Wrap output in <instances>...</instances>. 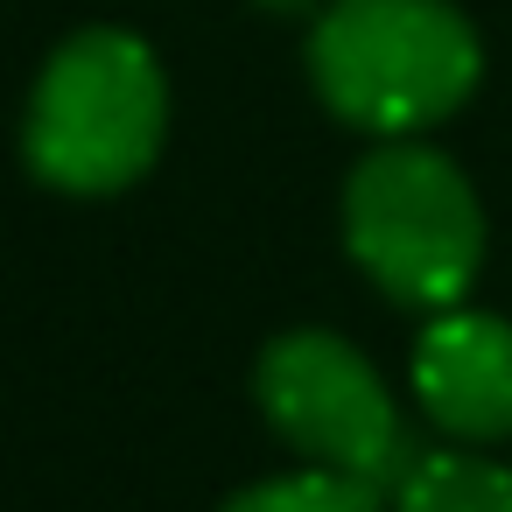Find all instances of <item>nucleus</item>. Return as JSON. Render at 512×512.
Instances as JSON below:
<instances>
[{
  "label": "nucleus",
  "mask_w": 512,
  "mask_h": 512,
  "mask_svg": "<svg viewBox=\"0 0 512 512\" xmlns=\"http://www.w3.org/2000/svg\"><path fill=\"white\" fill-rule=\"evenodd\" d=\"M484 50L449 0H330L309 29L316 99L379 141H414L477 92Z\"/></svg>",
  "instance_id": "1"
},
{
  "label": "nucleus",
  "mask_w": 512,
  "mask_h": 512,
  "mask_svg": "<svg viewBox=\"0 0 512 512\" xmlns=\"http://www.w3.org/2000/svg\"><path fill=\"white\" fill-rule=\"evenodd\" d=\"M414 400L463 449L512 435V323L463 302L428 316L414 344Z\"/></svg>",
  "instance_id": "5"
},
{
  "label": "nucleus",
  "mask_w": 512,
  "mask_h": 512,
  "mask_svg": "<svg viewBox=\"0 0 512 512\" xmlns=\"http://www.w3.org/2000/svg\"><path fill=\"white\" fill-rule=\"evenodd\" d=\"M281 8H295V0H281Z\"/></svg>",
  "instance_id": "8"
},
{
  "label": "nucleus",
  "mask_w": 512,
  "mask_h": 512,
  "mask_svg": "<svg viewBox=\"0 0 512 512\" xmlns=\"http://www.w3.org/2000/svg\"><path fill=\"white\" fill-rule=\"evenodd\" d=\"M393 512H512V470L477 449H428L400 470Z\"/></svg>",
  "instance_id": "6"
},
{
  "label": "nucleus",
  "mask_w": 512,
  "mask_h": 512,
  "mask_svg": "<svg viewBox=\"0 0 512 512\" xmlns=\"http://www.w3.org/2000/svg\"><path fill=\"white\" fill-rule=\"evenodd\" d=\"M344 246L379 295L442 316L484 267V204L449 155L379 141L344 183Z\"/></svg>",
  "instance_id": "3"
},
{
  "label": "nucleus",
  "mask_w": 512,
  "mask_h": 512,
  "mask_svg": "<svg viewBox=\"0 0 512 512\" xmlns=\"http://www.w3.org/2000/svg\"><path fill=\"white\" fill-rule=\"evenodd\" d=\"M218 512H386V498L365 477H344V470H316L309 463V470H288V477H267V484L239 491Z\"/></svg>",
  "instance_id": "7"
},
{
  "label": "nucleus",
  "mask_w": 512,
  "mask_h": 512,
  "mask_svg": "<svg viewBox=\"0 0 512 512\" xmlns=\"http://www.w3.org/2000/svg\"><path fill=\"white\" fill-rule=\"evenodd\" d=\"M162 134L169 78L155 50L127 29H85L43 64L22 120V155L29 176L64 197H113L155 169Z\"/></svg>",
  "instance_id": "2"
},
{
  "label": "nucleus",
  "mask_w": 512,
  "mask_h": 512,
  "mask_svg": "<svg viewBox=\"0 0 512 512\" xmlns=\"http://www.w3.org/2000/svg\"><path fill=\"white\" fill-rule=\"evenodd\" d=\"M253 393H260L267 428L316 470H344V477H365V484L386 491L414 463L393 386L337 330H288V337H274L260 351Z\"/></svg>",
  "instance_id": "4"
}]
</instances>
